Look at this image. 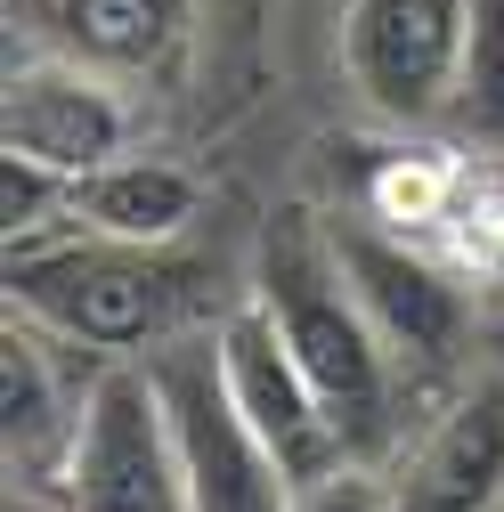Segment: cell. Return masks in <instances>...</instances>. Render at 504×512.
Returning a JSON list of instances; mask_svg holds the SVG:
<instances>
[{
	"label": "cell",
	"mask_w": 504,
	"mask_h": 512,
	"mask_svg": "<svg viewBox=\"0 0 504 512\" xmlns=\"http://www.w3.org/2000/svg\"><path fill=\"white\" fill-rule=\"evenodd\" d=\"M155 391L171 407L187 512H285L293 504V472L269 456V439L244 423L228 391L220 334H171L155 350Z\"/></svg>",
	"instance_id": "obj_3"
},
{
	"label": "cell",
	"mask_w": 504,
	"mask_h": 512,
	"mask_svg": "<svg viewBox=\"0 0 504 512\" xmlns=\"http://www.w3.org/2000/svg\"><path fill=\"white\" fill-rule=\"evenodd\" d=\"M220 366H228V391H236L244 423L269 439V456L293 480H309V472H326V464L350 456L334 415H326V399H318V382L301 374V358L285 350V334L269 326L261 301H244L236 317H220Z\"/></svg>",
	"instance_id": "obj_8"
},
{
	"label": "cell",
	"mask_w": 504,
	"mask_h": 512,
	"mask_svg": "<svg viewBox=\"0 0 504 512\" xmlns=\"http://www.w3.org/2000/svg\"><path fill=\"white\" fill-rule=\"evenodd\" d=\"M57 496L74 512H187V472H179V439L155 391V366H131V358L98 366Z\"/></svg>",
	"instance_id": "obj_5"
},
{
	"label": "cell",
	"mask_w": 504,
	"mask_h": 512,
	"mask_svg": "<svg viewBox=\"0 0 504 512\" xmlns=\"http://www.w3.org/2000/svg\"><path fill=\"white\" fill-rule=\"evenodd\" d=\"M448 131L472 155H504V0H472V33H464V74Z\"/></svg>",
	"instance_id": "obj_13"
},
{
	"label": "cell",
	"mask_w": 504,
	"mask_h": 512,
	"mask_svg": "<svg viewBox=\"0 0 504 512\" xmlns=\"http://www.w3.org/2000/svg\"><path fill=\"white\" fill-rule=\"evenodd\" d=\"M285 512H399V488L374 472L366 456H342V464H326V472L293 480V504H285Z\"/></svg>",
	"instance_id": "obj_14"
},
{
	"label": "cell",
	"mask_w": 504,
	"mask_h": 512,
	"mask_svg": "<svg viewBox=\"0 0 504 512\" xmlns=\"http://www.w3.org/2000/svg\"><path fill=\"white\" fill-rule=\"evenodd\" d=\"M74 342L33 326V317L9 309V334H0V431H9V480L57 488L66 480V456L82 439V407H90V382L66 374Z\"/></svg>",
	"instance_id": "obj_9"
},
{
	"label": "cell",
	"mask_w": 504,
	"mask_h": 512,
	"mask_svg": "<svg viewBox=\"0 0 504 512\" xmlns=\"http://www.w3.org/2000/svg\"><path fill=\"white\" fill-rule=\"evenodd\" d=\"M9 309L90 358H131L147 342H171L187 309V269L163 261V244H122L74 220L9 252Z\"/></svg>",
	"instance_id": "obj_2"
},
{
	"label": "cell",
	"mask_w": 504,
	"mask_h": 512,
	"mask_svg": "<svg viewBox=\"0 0 504 512\" xmlns=\"http://www.w3.org/2000/svg\"><path fill=\"white\" fill-rule=\"evenodd\" d=\"M196 212H204V179L163 163V155H114V163L74 179V220L98 228V236H122V244H163L171 252Z\"/></svg>",
	"instance_id": "obj_12"
},
{
	"label": "cell",
	"mask_w": 504,
	"mask_h": 512,
	"mask_svg": "<svg viewBox=\"0 0 504 512\" xmlns=\"http://www.w3.org/2000/svg\"><path fill=\"white\" fill-rule=\"evenodd\" d=\"M9 512H74L57 488H33V480H9Z\"/></svg>",
	"instance_id": "obj_15"
},
{
	"label": "cell",
	"mask_w": 504,
	"mask_h": 512,
	"mask_svg": "<svg viewBox=\"0 0 504 512\" xmlns=\"http://www.w3.org/2000/svg\"><path fill=\"white\" fill-rule=\"evenodd\" d=\"M33 49L114 82H179L196 49V0H25Z\"/></svg>",
	"instance_id": "obj_10"
},
{
	"label": "cell",
	"mask_w": 504,
	"mask_h": 512,
	"mask_svg": "<svg viewBox=\"0 0 504 512\" xmlns=\"http://www.w3.org/2000/svg\"><path fill=\"white\" fill-rule=\"evenodd\" d=\"M252 301L269 309V326L285 334V350L301 358V374L318 382V399L342 431L350 456H383L399 431V358L383 342V326L366 317L342 252H334V220L318 212H277L261 228V261H252Z\"/></svg>",
	"instance_id": "obj_1"
},
{
	"label": "cell",
	"mask_w": 504,
	"mask_h": 512,
	"mask_svg": "<svg viewBox=\"0 0 504 512\" xmlns=\"http://www.w3.org/2000/svg\"><path fill=\"white\" fill-rule=\"evenodd\" d=\"M496 366H504V350H496Z\"/></svg>",
	"instance_id": "obj_16"
},
{
	"label": "cell",
	"mask_w": 504,
	"mask_h": 512,
	"mask_svg": "<svg viewBox=\"0 0 504 512\" xmlns=\"http://www.w3.org/2000/svg\"><path fill=\"white\" fill-rule=\"evenodd\" d=\"M399 512H504V366L448 399L399 480Z\"/></svg>",
	"instance_id": "obj_11"
},
{
	"label": "cell",
	"mask_w": 504,
	"mask_h": 512,
	"mask_svg": "<svg viewBox=\"0 0 504 512\" xmlns=\"http://www.w3.org/2000/svg\"><path fill=\"white\" fill-rule=\"evenodd\" d=\"M0 139L9 155H33L49 171H98L114 155H131V98L114 74H90L57 49H33L9 66V98H0Z\"/></svg>",
	"instance_id": "obj_7"
},
{
	"label": "cell",
	"mask_w": 504,
	"mask_h": 512,
	"mask_svg": "<svg viewBox=\"0 0 504 512\" xmlns=\"http://www.w3.org/2000/svg\"><path fill=\"white\" fill-rule=\"evenodd\" d=\"M334 252H342V269L366 301V317L383 326L399 374L415 382H439V374H456L464 366V342H472V285L439 261L431 244L383 228L374 212H350L334 220Z\"/></svg>",
	"instance_id": "obj_4"
},
{
	"label": "cell",
	"mask_w": 504,
	"mask_h": 512,
	"mask_svg": "<svg viewBox=\"0 0 504 512\" xmlns=\"http://www.w3.org/2000/svg\"><path fill=\"white\" fill-rule=\"evenodd\" d=\"M472 0H350L342 9V74L391 131H431L456 106Z\"/></svg>",
	"instance_id": "obj_6"
}]
</instances>
